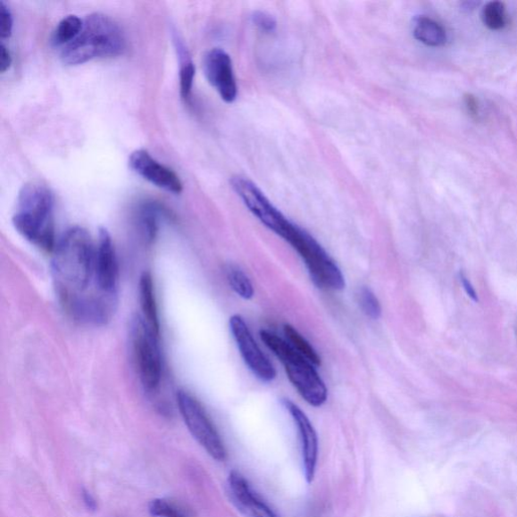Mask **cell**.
<instances>
[{"label": "cell", "instance_id": "obj_28", "mask_svg": "<svg viewBox=\"0 0 517 517\" xmlns=\"http://www.w3.org/2000/svg\"><path fill=\"white\" fill-rule=\"evenodd\" d=\"M13 63V57L10 49L3 43L0 45V71L2 73L9 71Z\"/></svg>", "mask_w": 517, "mask_h": 517}, {"label": "cell", "instance_id": "obj_19", "mask_svg": "<svg viewBox=\"0 0 517 517\" xmlns=\"http://www.w3.org/2000/svg\"><path fill=\"white\" fill-rule=\"evenodd\" d=\"M283 333L285 341H287L293 349H295L301 356L310 361L315 367L321 365V359L318 352L313 349V346L306 341L304 336H301L298 331L290 325H284Z\"/></svg>", "mask_w": 517, "mask_h": 517}, {"label": "cell", "instance_id": "obj_6", "mask_svg": "<svg viewBox=\"0 0 517 517\" xmlns=\"http://www.w3.org/2000/svg\"><path fill=\"white\" fill-rule=\"evenodd\" d=\"M130 341L138 375L145 389L156 390L162 377L159 336L141 315H135L130 321Z\"/></svg>", "mask_w": 517, "mask_h": 517}, {"label": "cell", "instance_id": "obj_23", "mask_svg": "<svg viewBox=\"0 0 517 517\" xmlns=\"http://www.w3.org/2000/svg\"><path fill=\"white\" fill-rule=\"evenodd\" d=\"M149 512L154 517H190L188 509L166 499L152 500Z\"/></svg>", "mask_w": 517, "mask_h": 517}, {"label": "cell", "instance_id": "obj_13", "mask_svg": "<svg viewBox=\"0 0 517 517\" xmlns=\"http://www.w3.org/2000/svg\"><path fill=\"white\" fill-rule=\"evenodd\" d=\"M229 488L231 498L240 511L248 517H279L256 492L248 480L238 471L229 476Z\"/></svg>", "mask_w": 517, "mask_h": 517}, {"label": "cell", "instance_id": "obj_22", "mask_svg": "<svg viewBox=\"0 0 517 517\" xmlns=\"http://www.w3.org/2000/svg\"><path fill=\"white\" fill-rule=\"evenodd\" d=\"M481 19L485 27L492 30L503 29L507 25L506 7L501 2H490L484 5Z\"/></svg>", "mask_w": 517, "mask_h": 517}, {"label": "cell", "instance_id": "obj_9", "mask_svg": "<svg viewBox=\"0 0 517 517\" xmlns=\"http://www.w3.org/2000/svg\"><path fill=\"white\" fill-rule=\"evenodd\" d=\"M229 329L240 351L246 365L261 381L271 382L276 378L272 363L262 352L241 315L235 314L229 319Z\"/></svg>", "mask_w": 517, "mask_h": 517}, {"label": "cell", "instance_id": "obj_29", "mask_svg": "<svg viewBox=\"0 0 517 517\" xmlns=\"http://www.w3.org/2000/svg\"><path fill=\"white\" fill-rule=\"evenodd\" d=\"M461 282H462L463 288H464L468 296L472 298L474 301H478L477 293H476L474 288L472 287V284H471V282L468 280V278L465 277L464 275H461Z\"/></svg>", "mask_w": 517, "mask_h": 517}, {"label": "cell", "instance_id": "obj_1", "mask_svg": "<svg viewBox=\"0 0 517 517\" xmlns=\"http://www.w3.org/2000/svg\"><path fill=\"white\" fill-rule=\"evenodd\" d=\"M96 250L90 235L82 228L68 229L53 252L52 273L65 308L89 296L95 278Z\"/></svg>", "mask_w": 517, "mask_h": 517}, {"label": "cell", "instance_id": "obj_12", "mask_svg": "<svg viewBox=\"0 0 517 517\" xmlns=\"http://www.w3.org/2000/svg\"><path fill=\"white\" fill-rule=\"evenodd\" d=\"M129 165L144 179L174 195H180L183 184L171 169L159 163L148 151L140 149L130 154Z\"/></svg>", "mask_w": 517, "mask_h": 517}, {"label": "cell", "instance_id": "obj_10", "mask_svg": "<svg viewBox=\"0 0 517 517\" xmlns=\"http://www.w3.org/2000/svg\"><path fill=\"white\" fill-rule=\"evenodd\" d=\"M204 71L223 102L234 103L238 96V85L229 54L219 48L208 51L204 58Z\"/></svg>", "mask_w": 517, "mask_h": 517}, {"label": "cell", "instance_id": "obj_30", "mask_svg": "<svg viewBox=\"0 0 517 517\" xmlns=\"http://www.w3.org/2000/svg\"><path fill=\"white\" fill-rule=\"evenodd\" d=\"M84 500H85V503L88 504L89 508H92V509L96 508V501L94 498H92L90 496L89 493L84 492Z\"/></svg>", "mask_w": 517, "mask_h": 517}, {"label": "cell", "instance_id": "obj_3", "mask_svg": "<svg viewBox=\"0 0 517 517\" xmlns=\"http://www.w3.org/2000/svg\"><path fill=\"white\" fill-rule=\"evenodd\" d=\"M126 49V38L121 29L109 15L92 13L83 21L81 32L61 53L66 65L76 66L97 58L121 55Z\"/></svg>", "mask_w": 517, "mask_h": 517}, {"label": "cell", "instance_id": "obj_24", "mask_svg": "<svg viewBox=\"0 0 517 517\" xmlns=\"http://www.w3.org/2000/svg\"><path fill=\"white\" fill-rule=\"evenodd\" d=\"M358 298L361 310L368 316V318L372 320H378L380 318L382 313L380 301L378 300L371 289L368 288H361Z\"/></svg>", "mask_w": 517, "mask_h": 517}, {"label": "cell", "instance_id": "obj_11", "mask_svg": "<svg viewBox=\"0 0 517 517\" xmlns=\"http://www.w3.org/2000/svg\"><path fill=\"white\" fill-rule=\"evenodd\" d=\"M96 287L99 292L118 296L119 265L109 230L99 229L96 250Z\"/></svg>", "mask_w": 517, "mask_h": 517}, {"label": "cell", "instance_id": "obj_18", "mask_svg": "<svg viewBox=\"0 0 517 517\" xmlns=\"http://www.w3.org/2000/svg\"><path fill=\"white\" fill-rule=\"evenodd\" d=\"M176 49L180 59V95L188 103L191 96L193 81L196 77V66L189 53L179 38H175Z\"/></svg>", "mask_w": 517, "mask_h": 517}, {"label": "cell", "instance_id": "obj_27", "mask_svg": "<svg viewBox=\"0 0 517 517\" xmlns=\"http://www.w3.org/2000/svg\"><path fill=\"white\" fill-rule=\"evenodd\" d=\"M464 104L466 111L471 118L479 120L480 117V104L478 98L471 94L464 96Z\"/></svg>", "mask_w": 517, "mask_h": 517}, {"label": "cell", "instance_id": "obj_20", "mask_svg": "<svg viewBox=\"0 0 517 517\" xmlns=\"http://www.w3.org/2000/svg\"><path fill=\"white\" fill-rule=\"evenodd\" d=\"M83 28V21L77 15H67L62 20L52 36V43L55 46H67L79 36Z\"/></svg>", "mask_w": 517, "mask_h": 517}, {"label": "cell", "instance_id": "obj_21", "mask_svg": "<svg viewBox=\"0 0 517 517\" xmlns=\"http://www.w3.org/2000/svg\"><path fill=\"white\" fill-rule=\"evenodd\" d=\"M227 279L231 289L244 299L253 298L254 290L249 277L240 267L229 265L226 269Z\"/></svg>", "mask_w": 517, "mask_h": 517}, {"label": "cell", "instance_id": "obj_4", "mask_svg": "<svg viewBox=\"0 0 517 517\" xmlns=\"http://www.w3.org/2000/svg\"><path fill=\"white\" fill-rule=\"evenodd\" d=\"M260 337L267 348L280 360L289 381L299 396L314 407L325 404L328 400V388L315 366L272 331L262 329Z\"/></svg>", "mask_w": 517, "mask_h": 517}, {"label": "cell", "instance_id": "obj_25", "mask_svg": "<svg viewBox=\"0 0 517 517\" xmlns=\"http://www.w3.org/2000/svg\"><path fill=\"white\" fill-rule=\"evenodd\" d=\"M13 19L10 7L4 2H0V38H11L13 34Z\"/></svg>", "mask_w": 517, "mask_h": 517}, {"label": "cell", "instance_id": "obj_7", "mask_svg": "<svg viewBox=\"0 0 517 517\" xmlns=\"http://www.w3.org/2000/svg\"><path fill=\"white\" fill-rule=\"evenodd\" d=\"M177 404L193 438L213 459L225 460L227 457L225 445L202 404L190 393L180 390L177 393Z\"/></svg>", "mask_w": 517, "mask_h": 517}, {"label": "cell", "instance_id": "obj_8", "mask_svg": "<svg viewBox=\"0 0 517 517\" xmlns=\"http://www.w3.org/2000/svg\"><path fill=\"white\" fill-rule=\"evenodd\" d=\"M230 184L238 196L242 199L244 204L248 207L254 217L278 236L283 234L290 221L270 203V200L257 188L256 184L242 176L233 177Z\"/></svg>", "mask_w": 517, "mask_h": 517}, {"label": "cell", "instance_id": "obj_2", "mask_svg": "<svg viewBox=\"0 0 517 517\" xmlns=\"http://www.w3.org/2000/svg\"><path fill=\"white\" fill-rule=\"evenodd\" d=\"M54 203L53 193L47 187L29 182L20 190L18 210L13 218L19 234L48 253H53L56 248Z\"/></svg>", "mask_w": 517, "mask_h": 517}, {"label": "cell", "instance_id": "obj_15", "mask_svg": "<svg viewBox=\"0 0 517 517\" xmlns=\"http://www.w3.org/2000/svg\"><path fill=\"white\" fill-rule=\"evenodd\" d=\"M413 36L419 42L429 47H443L447 41L445 28L437 21L420 15L413 21Z\"/></svg>", "mask_w": 517, "mask_h": 517}, {"label": "cell", "instance_id": "obj_16", "mask_svg": "<svg viewBox=\"0 0 517 517\" xmlns=\"http://www.w3.org/2000/svg\"><path fill=\"white\" fill-rule=\"evenodd\" d=\"M140 300L141 307L144 313V320L155 331L156 335H160V321L158 315V308L155 297V289H154V283L152 275L149 272H144L140 280Z\"/></svg>", "mask_w": 517, "mask_h": 517}, {"label": "cell", "instance_id": "obj_17", "mask_svg": "<svg viewBox=\"0 0 517 517\" xmlns=\"http://www.w3.org/2000/svg\"><path fill=\"white\" fill-rule=\"evenodd\" d=\"M167 212L156 203L143 204L138 213V223L146 243L152 244L156 240L161 218L165 217Z\"/></svg>", "mask_w": 517, "mask_h": 517}, {"label": "cell", "instance_id": "obj_5", "mask_svg": "<svg viewBox=\"0 0 517 517\" xmlns=\"http://www.w3.org/2000/svg\"><path fill=\"white\" fill-rule=\"evenodd\" d=\"M281 238L290 244L304 260L316 287L335 291L345 288V277L341 269L307 231L290 222Z\"/></svg>", "mask_w": 517, "mask_h": 517}, {"label": "cell", "instance_id": "obj_14", "mask_svg": "<svg viewBox=\"0 0 517 517\" xmlns=\"http://www.w3.org/2000/svg\"><path fill=\"white\" fill-rule=\"evenodd\" d=\"M283 404L287 407L293 421L296 423L301 444H303V454L304 471L307 482L313 480L318 463L319 441L318 435L307 415L292 401L284 399Z\"/></svg>", "mask_w": 517, "mask_h": 517}, {"label": "cell", "instance_id": "obj_26", "mask_svg": "<svg viewBox=\"0 0 517 517\" xmlns=\"http://www.w3.org/2000/svg\"><path fill=\"white\" fill-rule=\"evenodd\" d=\"M253 21L254 25L258 26L261 29L265 30V32H273L276 28V21L272 17L265 13L257 12L253 15Z\"/></svg>", "mask_w": 517, "mask_h": 517}]
</instances>
